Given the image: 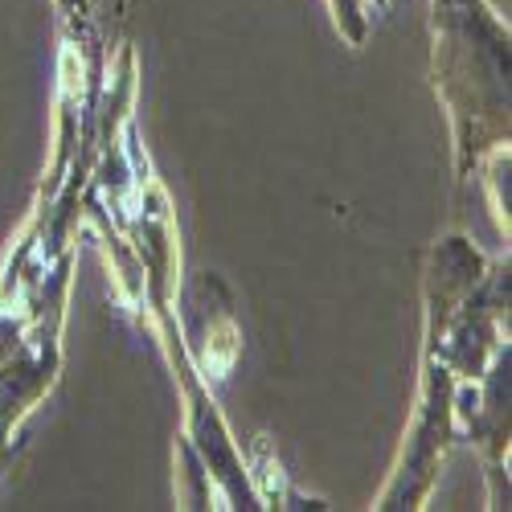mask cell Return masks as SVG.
<instances>
[{
	"label": "cell",
	"mask_w": 512,
	"mask_h": 512,
	"mask_svg": "<svg viewBox=\"0 0 512 512\" xmlns=\"http://www.w3.org/2000/svg\"><path fill=\"white\" fill-rule=\"evenodd\" d=\"M332 21L340 29V37L349 46H365V33H369V13H365V0H328Z\"/></svg>",
	"instance_id": "6"
},
{
	"label": "cell",
	"mask_w": 512,
	"mask_h": 512,
	"mask_svg": "<svg viewBox=\"0 0 512 512\" xmlns=\"http://www.w3.org/2000/svg\"><path fill=\"white\" fill-rule=\"evenodd\" d=\"M58 9H62V17H74V13H87V5H82V0H58Z\"/></svg>",
	"instance_id": "8"
},
{
	"label": "cell",
	"mask_w": 512,
	"mask_h": 512,
	"mask_svg": "<svg viewBox=\"0 0 512 512\" xmlns=\"http://www.w3.org/2000/svg\"><path fill=\"white\" fill-rule=\"evenodd\" d=\"M508 320V263L488 267L484 279L459 300V308L451 312L439 345L426 353L431 361H439L455 381H480V373L488 369V361L500 349V324Z\"/></svg>",
	"instance_id": "3"
},
{
	"label": "cell",
	"mask_w": 512,
	"mask_h": 512,
	"mask_svg": "<svg viewBox=\"0 0 512 512\" xmlns=\"http://www.w3.org/2000/svg\"><path fill=\"white\" fill-rule=\"evenodd\" d=\"M435 91L451 115L455 173L508 144V25L488 0H431Z\"/></svg>",
	"instance_id": "1"
},
{
	"label": "cell",
	"mask_w": 512,
	"mask_h": 512,
	"mask_svg": "<svg viewBox=\"0 0 512 512\" xmlns=\"http://www.w3.org/2000/svg\"><path fill=\"white\" fill-rule=\"evenodd\" d=\"M62 316L50 320V328H41V336H25L21 345L0 361V426L17 431L21 418L50 394L62 369V345H58Z\"/></svg>",
	"instance_id": "4"
},
{
	"label": "cell",
	"mask_w": 512,
	"mask_h": 512,
	"mask_svg": "<svg viewBox=\"0 0 512 512\" xmlns=\"http://www.w3.org/2000/svg\"><path fill=\"white\" fill-rule=\"evenodd\" d=\"M373 5H377V9H386V5H390V0H373Z\"/></svg>",
	"instance_id": "9"
},
{
	"label": "cell",
	"mask_w": 512,
	"mask_h": 512,
	"mask_svg": "<svg viewBox=\"0 0 512 512\" xmlns=\"http://www.w3.org/2000/svg\"><path fill=\"white\" fill-rule=\"evenodd\" d=\"M455 390H459V381L439 361L426 357L422 361V402L414 410L394 480L381 492L377 508H422V500L431 496L439 467L447 459V447L455 439Z\"/></svg>",
	"instance_id": "2"
},
{
	"label": "cell",
	"mask_w": 512,
	"mask_h": 512,
	"mask_svg": "<svg viewBox=\"0 0 512 512\" xmlns=\"http://www.w3.org/2000/svg\"><path fill=\"white\" fill-rule=\"evenodd\" d=\"M484 271H488V259L463 234H447L431 250V267H426V353L439 345L451 312L484 279Z\"/></svg>",
	"instance_id": "5"
},
{
	"label": "cell",
	"mask_w": 512,
	"mask_h": 512,
	"mask_svg": "<svg viewBox=\"0 0 512 512\" xmlns=\"http://www.w3.org/2000/svg\"><path fill=\"white\" fill-rule=\"evenodd\" d=\"M17 455H21V443H13V431L0 426V480H5V472H13Z\"/></svg>",
	"instance_id": "7"
}]
</instances>
